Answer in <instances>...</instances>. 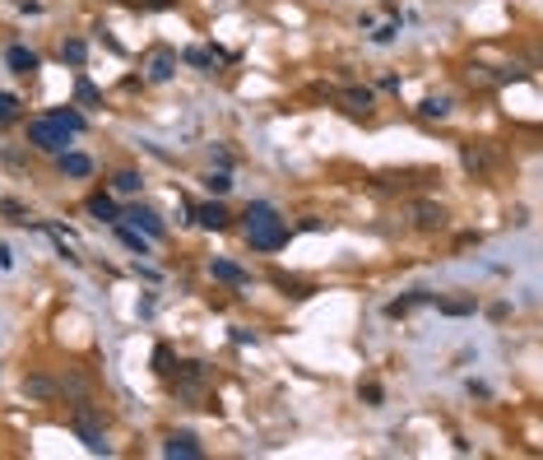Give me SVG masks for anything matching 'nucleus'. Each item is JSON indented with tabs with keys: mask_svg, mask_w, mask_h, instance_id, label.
Here are the masks:
<instances>
[{
	"mask_svg": "<svg viewBox=\"0 0 543 460\" xmlns=\"http://www.w3.org/2000/svg\"><path fill=\"white\" fill-rule=\"evenodd\" d=\"M28 145L42 149V154H66L70 131L61 121H51V116H33V121H28Z\"/></svg>",
	"mask_w": 543,
	"mask_h": 460,
	"instance_id": "nucleus-1",
	"label": "nucleus"
},
{
	"mask_svg": "<svg viewBox=\"0 0 543 460\" xmlns=\"http://www.w3.org/2000/svg\"><path fill=\"white\" fill-rule=\"evenodd\" d=\"M246 242H251L255 251H279L283 242H288V224H283L279 214H269V219H255V224H246Z\"/></svg>",
	"mask_w": 543,
	"mask_h": 460,
	"instance_id": "nucleus-2",
	"label": "nucleus"
},
{
	"mask_svg": "<svg viewBox=\"0 0 543 460\" xmlns=\"http://www.w3.org/2000/svg\"><path fill=\"white\" fill-rule=\"evenodd\" d=\"M121 219H126V224H130V228H145V233L154 237V242H158V237L167 233V228H163V219H158V214L149 210V205H130V210H126Z\"/></svg>",
	"mask_w": 543,
	"mask_h": 460,
	"instance_id": "nucleus-3",
	"label": "nucleus"
},
{
	"mask_svg": "<svg viewBox=\"0 0 543 460\" xmlns=\"http://www.w3.org/2000/svg\"><path fill=\"white\" fill-rule=\"evenodd\" d=\"M145 70H149V79H154V84H167V79H172V70H177V52H167V47L149 52Z\"/></svg>",
	"mask_w": 543,
	"mask_h": 460,
	"instance_id": "nucleus-4",
	"label": "nucleus"
},
{
	"mask_svg": "<svg viewBox=\"0 0 543 460\" xmlns=\"http://www.w3.org/2000/svg\"><path fill=\"white\" fill-rule=\"evenodd\" d=\"M190 219H195L200 228H214V233H219V228H228V224H233V214L223 210L219 200H209V205H195V210H190Z\"/></svg>",
	"mask_w": 543,
	"mask_h": 460,
	"instance_id": "nucleus-5",
	"label": "nucleus"
},
{
	"mask_svg": "<svg viewBox=\"0 0 543 460\" xmlns=\"http://www.w3.org/2000/svg\"><path fill=\"white\" fill-rule=\"evenodd\" d=\"M5 66L14 70V75H37V70H42V61H37V52H28V47H10V52H5Z\"/></svg>",
	"mask_w": 543,
	"mask_h": 460,
	"instance_id": "nucleus-6",
	"label": "nucleus"
},
{
	"mask_svg": "<svg viewBox=\"0 0 543 460\" xmlns=\"http://www.w3.org/2000/svg\"><path fill=\"white\" fill-rule=\"evenodd\" d=\"M163 451L167 456H181V460H200V437L195 432H172Z\"/></svg>",
	"mask_w": 543,
	"mask_h": 460,
	"instance_id": "nucleus-7",
	"label": "nucleus"
},
{
	"mask_svg": "<svg viewBox=\"0 0 543 460\" xmlns=\"http://www.w3.org/2000/svg\"><path fill=\"white\" fill-rule=\"evenodd\" d=\"M23 395H28V400H56V395H61V382H51V377H23Z\"/></svg>",
	"mask_w": 543,
	"mask_h": 460,
	"instance_id": "nucleus-8",
	"label": "nucleus"
},
{
	"mask_svg": "<svg viewBox=\"0 0 543 460\" xmlns=\"http://www.w3.org/2000/svg\"><path fill=\"white\" fill-rule=\"evenodd\" d=\"M209 274H214V279H223V284H237V289L251 284V274H246L242 265H233V260H209Z\"/></svg>",
	"mask_w": 543,
	"mask_h": 460,
	"instance_id": "nucleus-9",
	"label": "nucleus"
},
{
	"mask_svg": "<svg viewBox=\"0 0 543 460\" xmlns=\"http://www.w3.org/2000/svg\"><path fill=\"white\" fill-rule=\"evenodd\" d=\"M61 172H66V177H89L93 158L89 154H70V149H66V154H61Z\"/></svg>",
	"mask_w": 543,
	"mask_h": 460,
	"instance_id": "nucleus-10",
	"label": "nucleus"
},
{
	"mask_svg": "<svg viewBox=\"0 0 543 460\" xmlns=\"http://www.w3.org/2000/svg\"><path fill=\"white\" fill-rule=\"evenodd\" d=\"M116 237H121V247L135 251V256H149V251H154V247H149V237H140L135 228H126L121 219H116Z\"/></svg>",
	"mask_w": 543,
	"mask_h": 460,
	"instance_id": "nucleus-11",
	"label": "nucleus"
},
{
	"mask_svg": "<svg viewBox=\"0 0 543 460\" xmlns=\"http://www.w3.org/2000/svg\"><path fill=\"white\" fill-rule=\"evenodd\" d=\"M413 224H418V228H441L446 210H441V205H413Z\"/></svg>",
	"mask_w": 543,
	"mask_h": 460,
	"instance_id": "nucleus-12",
	"label": "nucleus"
},
{
	"mask_svg": "<svg viewBox=\"0 0 543 460\" xmlns=\"http://www.w3.org/2000/svg\"><path fill=\"white\" fill-rule=\"evenodd\" d=\"M344 112L348 116H367V112H372V93H367V89H348L344 93Z\"/></svg>",
	"mask_w": 543,
	"mask_h": 460,
	"instance_id": "nucleus-13",
	"label": "nucleus"
},
{
	"mask_svg": "<svg viewBox=\"0 0 543 460\" xmlns=\"http://www.w3.org/2000/svg\"><path fill=\"white\" fill-rule=\"evenodd\" d=\"M89 214H93V219H102V224H116V219H121L116 205H111V195H89Z\"/></svg>",
	"mask_w": 543,
	"mask_h": 460,
	"instance_id": "nucleus-14",
	"label": "nucleus"
},
{
	"mask_svg": "<svg viewBox=\"0 0 543 460\" xmlns=\"http://www.w3.org/2000/svg\"><path fill=\"white\" fill-rule=\"evenodd\" d=\"M140 186H145V177H140V172H130V168H121L116 177H111V191H121V195H135Z\"/></svg>",
	"mask_w": 543,
	"mask_h": 460,
	"instance_id": "nucleus-15",
	"label": "nucleus"
},
{
	"mask_svg": "<svg viewBox=\"0 0 543 460\" xmlns=\"http://www.w3.org/2000/svg\"><path fill=\"white\" fill-rule=\"evenodd\" d=\"M47 116H51V121H61V126H66L70 135H79V131H84V126H89V121H84V116L75 112V107H56V112H47Z\"/></svg>",
	"mask_w": 543,
	"mask_h": 460,
	"instance_id": "nucleus-16",
	"label": "nucleus"
},
{
	"mask_svg": "<svg viewBox=\"0 0 543 460\" xmlns=\"http://www.w3.org/2000/svg\"><path fill=\"white\" fill-rule=\"evenodd\" d=\"M418 112L427 116V121H441V116H451V98H422Z\"/></svg>",
	"mask_w": 543,
	"mask_h": 460,
	"instance_id": "nucleus-17",
	"label": "nucleus"
},
{
	"mask_svg": "<svg viewBox=\"0 0 543 460\" xmlns=\"http://www.w3.org/2000/svg\"><path fill=\"white\" fill-rule=\"evenodd\" d=\"M181 61H186V66H195V70H214V61H219V56H209L205 47H186V52H181Z\"/></svg>",
	"mask_w": 543,
	"mask_h": 460,
	"instance_id": "nucleus-18",
	"label": "nucleus"
},
{
	"mask_svg": "<svg viewBox=\"0 0 543 460\" xmlns=\"http://www.w3.org/2000/svg\"><path fill=\"white\" fill-rule=\"evenodd\" d=\"M418 303H427V293H422V289H413L409 298H395V303L386 307V316H404V312H409V307H418Z\"/></svg>",
	"mask_w": 543,
	"mask_h": 460,
	"instance_id": "nucleus-19",
	"label": "nucleus"
},
{
	"mask_svg": "<svg viewBox=\"0 0 543 460\" xmlns=\"http://www.w3.org/2000/svg\"><path fill=\"white\" fill-rule=\"evenodd\" d=\"M84 56H89V47L79 42V37H70V42H61V61H70V66H84Z\"/></svg>",
	"mask_w": 543,
	"mask_h": 460,
	"instance_id": "nucleus-20",
	"label": "nucleus"
},
{
	"mask_svg": "<svg viewBox=\"0 0 543 460\" xmlns=\"http://www.w3.org/2000/svg\"><path fill=\"white\" fill-rule=\"evenodd\" d=\"M14 116H19V98L0 89V126H5V121H14Z\"/></svg>",
	"mask_w": 543,
	"mask_h": 460,
	"instance_id": "nucleus-21",
	"label": "nucleus"
},
{
	"mask_svg": "<svg viewBox=\"0 0 543 460\" xmlns=\"http://www.w3.org/2000/svg\"><path fill=\"white\" fill-rule=\"evenodd\" d=\"M205 186H209L214 195H228V191H233V177H228V172H209V177H205Z\"/></svg>",
	"mask_w": 543,
	"mask_h": 460,
	"instance_id": "nucleus-22",
	"label": "nucleus"
},
{
	"mask_svg": "<svg viewBox=\"0 0 543 460\" xmlns=\"http://www.w3.org/2000/svg\"><path fill=\"white\" fill-rule=\"evenodd\" d=\"M154 372H172V349H167V344L154 349Z\"/></svg>",
	"mask_w": 543,
	"mask_h": 460,
	"instance_id": "nucleus-23",
	"label": "nucleus"
},
{
	"mask_svg": "<svg viewBox=\"0 0 543 460\" xmlns=\"http://www.w3.org/2000/svg\"><path fill=\"white\" fill-rule=\"evenodd\" d=\"M0 214H10L14 224H28V219H23V205H19V200H0Z\"/></svg>",
	"mask_w": 543,
	"mask_h": 460,
	"instance_id": "nucleus-24",
	"label": "nucleus"
},
{
	"mask_svg": "<svg viewBox=\"0 0 543 460\" xmlns=\"http://www.w3.org/2000/svg\"><path fill=\"white\" fill-rule=\"evenodd\" d=\"M441 312L446 316H469V312H474V303H441Z\"/></svg>",
	"mask_w": 543,
	"mask_h": 460,
	"instance_id": "nucleus-25",
	"label": "nucleus"
},
{
	"mask_svg": "<svg viewBox=\"0 0 543 460\" xmlns=\"http://www.w3.org/2000/svg\"><path fill=\"white\" fill-rule=\"evenodd\" d=\"M79 102H98V89H93L89 79H79Z\"/></svg>",
	"mask_w": 543,
	"mask_h": 460,
	"instance_id": "nucleus-26",
	"label": "nucleus"
},
{
	"mask_svg": "<svg viewBox=\"0 0 543 460\" xmlns=\"http://www.w3.org/2000/svg\"><path fill=\"white\" fill-rule=\"evenodd\" d=\"M399 33V23H386V28H377V33H372V37H377V42H390V37H395Z\"/></svg>",
	"mask_w": 543,
	"mask_h": 460,
	"instance_id": "nucleus-27",
	"label": "nucleus"
},
{
	"mask_svg": "<svg viewBox=\"0 0 543 460\" xmlns=\"http://www.w3.org/2000/svg\"><path fill=\"white\" fill-rule=\"evenodd\" d=\"M362 400L367 404H381V386H362Z\"/></svg>",
	"mask_w": 543,
	"mask_h": 460,
	"instance_id": "nucleus-28",
	"label": "nucleus"
},
{
	"mask_svg": "<svg viewBox=\"0 0 543 460\" xmlns=\"http://www.w3.org/2000/svg\"><path fill=\"white\" fill-rule=\"evenodd\" d=\"M10 265H14V251H10V247H0V270H10Z\"/></svg>",
	"mask_w": 543,
	"mask_h": 460,
	"instance_id": "nucleus-29",
	"label": "nucleus"
},
{
	"mask_svg": "<svg viewBox=\"0 0 543 460\" xmlns=\"http://www.w3.org/2000/svg\"><path fill=\"white\" fill-rule=\"evenodd\" d=\"M149 5H172V0H149Z\"/></svg>",
	"mask_w": 543,
	"mask_h": 460,
	"instance_id": "nucleus-30",
	"label": "nucleus"
}]
</instances>
